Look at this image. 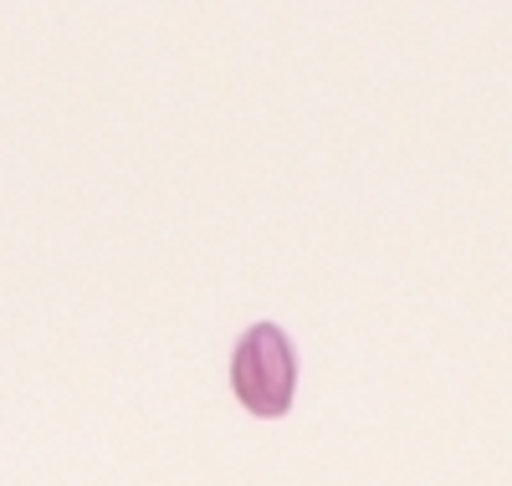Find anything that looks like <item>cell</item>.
Wrapping results in <instances>:
<instances>
[{
  "label": "cell",
  "mask_w": 512,
  "mask_h": 486,
  "mask_svg": "<svg viewBox=\"0 0 512 486\" xmlns=\"http://www.w3.org/2000/svg\"><path fill=\"white\" fill-rule=\"evenodd\" d=\"M231 384L241 394V405L262 420H277L292 410V389H297V353L277 323H256L236 343L231 359Z\"/></svg>",
  "instance_id": "obj_1"
}]
</instances>
